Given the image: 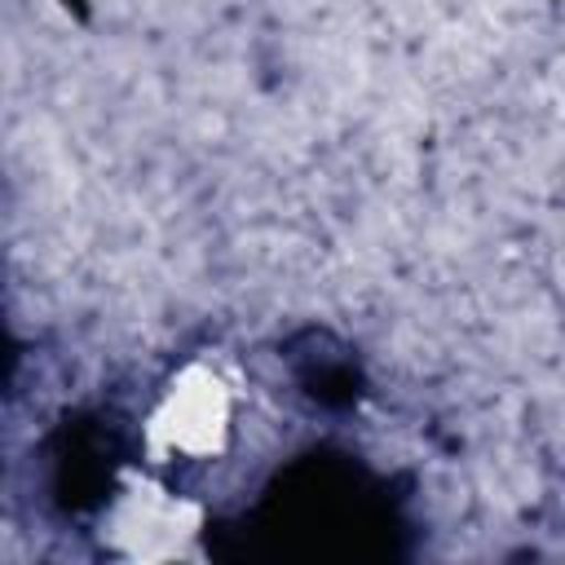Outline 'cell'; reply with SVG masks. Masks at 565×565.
<instances>
[{
    "mask_svg": "<svg viewBox=\"0 0 565 565\" xmlns=\"http://www.w3.org/2000/svg\"><path fill=\"white\" fill-rule=\"evenodd\" d=\"M230 388L203 371L190 366L172 380V388L163 393V402L150 415V446L168 459H207L225 446L230 437Z\"/></svg>",
    "mask_w": 565,
    "mask_h": 565,
    "instance_id": "6da1fadb",
    "label": "cell"
},
{
    "mask_svg": "<svg viewBox=\"0 0 565 565\" xmlns=\"http://www.w3.org/2000/svg\"><path fill=\"white\" fill-rule=\"evenodd\" d=\"M194 525H199V512L190 503L146 481L128 486L110 508V539L124 556H137V561H159L181 552L194 539Z\"/></svg>",
    "mask_w": 565,
    "mask_h": 565,
    "instance_id": "7a4b0ae2",
    "label": "cell"
}]
</instances>
